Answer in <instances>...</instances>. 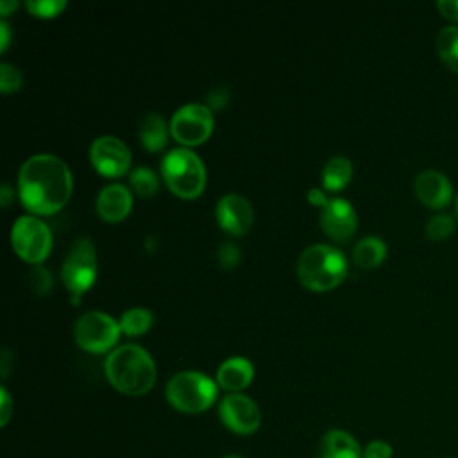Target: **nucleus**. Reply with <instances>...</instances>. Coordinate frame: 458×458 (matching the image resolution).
Here are the masks:
<instances>
[{"label":"nucleus","instance_id":"38","mask_svg":"<svg viewBox=\"0 0 458 458\" xmlns=\"http://www.w3.org/2000/svg\"><path fill=\"white\" fill-rule=\"evenodd\" d=\"M456 215H458V195H456Z\"/></svg>","mask_w":458,"mask_h":458},{"label":"nucleus","instance_id":"36","mask_svg":"<svg viewBox=\"0 0 458 458\" xmlns=\"http://www.w3.org/2000/svg\"><path fill=\"white\" fill-rule=\"evenodd\" d=\"M16 5H18L16 0H2L0 2V13L2 14H9L11 9H16Z\"/></svg>","mask_w":458,"mask_h":458},{"label":"nucleus","instance_id":"34","mask_svg":"<svg viewBox=\"0 0 458 458\" xmlns=\"http://www.w3.org/2000/svg\"><path fill=\"white\" fill-rule=\"evenodd\" d=\"M9 39H11V27H9V23L2 18V20H0V50H5V48H7Z\"/></svg>","mask_w":458,"mask_h":458},{"label":"nucleus","instance_id":"13","mask_svg":"<svg viewBox=\"0 0 458 458\" xmlns=\"http://www.w3.org/2000/svg\"><path fill=\"white\" fill-rule=\"evenodd\" d=\"M216 220L225 231L233 234H243L252 225L254 211L243 195L225 193L216 202Z\"/></svg>","mask_w":458,"mask_h":458},{"label":"nucleus","instance_id":"29","mask_svg":"<svg viewBox=\"0 0 458 458\" xmlns=\"http://www.w3.org/2000/svg\"><path fill=\"white\" fill-rule=\"evenodd\" d=\"M229 89H227V86H224V84H218V86H213L208 93H206V100H208V107L211 109V107H215V109H218V107H224L225 104H227V100H229Z\"/></svg>","mask_w":458,"mask_h":458},{"label":"nucleus","instance_id":"15","mask_svg":"<svg viewBox=\"0 0 458 458\" xmlns=\"http://www.w3.org/2000/svg\"><path fill=\"white\" fill-rule=\"evenodd\" d=\"M132 208V193L120 182L106 184L97 195V213L109 222L122 220Z\"/></svg>","mask_w":458,"mask_h":458},{"label":"nucleus","instance_id":"8","mask_svg":"<svg viewBox=\"0 0 458 458\" xmlns=\"http://www.w3.org/2000/svg\"><path fill=\"white\" fill-rule=\"evenodd\" d=\"M120 331L122 329L118 320L100 310H89L82 313L73 324L75 342L89 352H102L113 347Z\"/></svg>","mask_w":458,"mask_h":458},{"label":"nucleus","instance_id":"24","mask_svg":"<svg viewBox=\"0 0 458 458\" xmlns=\"http://www.w3.org/2000/svg\"><path fill=\"white\" fill-rule=\"evenodd\" d=\"M456 229V222L449 215H433L426 224V236L431 242H442Z\"/></svg>","mask_w":458,"mask_h":458},{"label":"nucleus","instance_id":"18","mask_svg":"<svg viewBox=\"0 0 458 458\" xmlns=\"http://www.w3.org/2000/svg\"><path fill=\"white\" fill-rule=\"evenodd\" d=\"M324 458H361L358 442L342 429H333L324 435L322 440Z\"/></svg>","mask_w":458,"mask_h":458},{"label":"nucleus","instance_id":"9","mask_svg":"<svg viewBox=\"0 0 458 458\" xmlns=\"http://www.w3.org/2000/svg\"><path fill=\"white\" fill-rule=\"evenodd\" d=\"M211 131L213 113L208 104L188 102L172 114L170 132L184 147L204 141L211 134Z\"/></svg>","mask_w":458,"mask_h":458},{"label":"nucleus","instance_id":"17","mask_svg":"<svg viewBox=\"0 0 458 458\" xmlns=\"http://www.w3.org/2000/svg\"><path fill=\"white\" fill-rule=\"evenodd\" d=\"M138 136L141 145L154 152L165 147L166 140H168V127L165 118L159 113H147L141 122H140V129H138Z\"/></svg>","mask_w":458,"mask_h":458},{"label":"nucleus","instance_id":"10","mask_svg":"<svg viewBox=\"0 0 458 458\" xmlns=\"http://www.w3.org/2000/svg\"><path fill=\"white\" fill-rule=\"evenodd\" d=\"M89 159L104 175H122L131 165V150L123 140L104 134L91 141Z\"/></svg>","mask_w":458,"mask_h":458},{"label":"nucleus","instance_id":"7","mask_svg":"<svg viewBox=\"0 0 458 458\" xmlns=\"http://www.w3.org/2000/svg\"><path fill=\"white\" fill-rule=\"evenodd\" d=\"M11 243L21 259L39 263L50 252L52 233L47 222H43L39 216L21 215L11 227Z\"/></svg>","mask_w":458,"mask_h":458},{"label":"nucleus","instance_id":"21","mask_svg":"<svg viewBox=\"0 0 458 458\" xmlns=\"http://www.w3.org/2000/svg\"><path fill=\"white\" fill-rule=\"evenodd\" d=\"M435 47L442 63L449 70L458 72V27L456 25L444 27L437 36Z\"/></svg>","mask_w":458,"mask_h":458},{"label":"nucleus","instance_id":"37","mask_svg":"<svg viewBox=\"0 0 458 458\" xmlns=\"http://www.w3.org/2000/svg\"><path fill=\"white\" fill-rule=\"evenodd\" d=\"M224 458H243L242 454H227V456H224Z\"/></svg>","mask_w":458,"mask_h":458},{"label":"nucleus","instance_id":"30","mask_svg":"<svg viewBox=\"0 0 458 458\" xmlns=\"http://www.w3.org/2000/svg\"><path fill=\"white\" fill-rule=\"evenodd\" d=\"M363 458H392V445L383 440H374L363 449Z\"/></svg>","mask_w":458,"mask_h":458},{"label":"nucleus","instance_id":"4","mask_svg":"<svg viewBox=\"0 0 458 458\" xmlns=\"http://www.w3.org/2000/svg\"><path fill=\"white\" fill-rule=\"evenodd\" d=\"M161 174L168 188L184 199L197 197L206 182V166L188 147L168 150L161 159Z\"/></svg>","mask_w":458,"mask_h":458},{"label":"nucleus","instance_id":"3","mask_svg":"<svg viewBox=\"0 0 458 458\" xmlns=\"http://www.w3.org/2000/svg\"><path fill=\"white\" fill-rule=\"evenodd\" d=\"M347 272L344 252L327 243L308 245L297 258V277L310 290H331Z\"/></svg>","mask_w":458,"mask_h":458},{"label":"nucleus","instance_id":"16","mask_svg":"<svg viewBox=\"0 0 458 458\" xmlns=\"http://www.w3.org/2000/svg\"><path fill=\"white\" fill-rule=\"evenodd\" d=\"M252 374H254V367L247 358L231 356L220 363L216 370V381L222 388L236 394L250 383Z\"/></svg>","mask_w":458,"mask_h":458},{"label":"nucleus","instance_id":"2","mask_svg":"<svg viewBox=\"0 0 458 458\" xmlns=\"http://www.w3.org/2000/svg\"><path fill=\"white\" fill-rule=\"evenodd\" d=\"M109 383L127 395L147 394L156 381V363L147 349L138 344L114 347L104 363Z\"/></svg>","mask_w":458,"mask_h":458},{"label":"nucleus","instance_id":"33","mask_svg":"<svg viewBox=\"0 0 458 458\" xmlns=\"http://www.w3.org/2000/svg\"><path fill=\"white\" fill-rule=\"evenodd\" d=\"M308 200L311 202V204H315V206H324L329 199L326 197V193L320 190V188H317V186H313V188H310L308 190Z\"/></svg>","mask_w":458,"mask_h":458},{"label":"nucleus","instance_id":"31","mask_svg":"<svg viewBox=\"0 0 458 458\" xmlns=\"http://www.w3.org/2000/svg\"><path fill=\"white\" fill-rule=\"evenodd\" d=\"M437 7L445 20L458 23V0H440Z\"/></svg>","mask_w":458,"mask_h":458},{"label":"nucleus","instance_id":"12","mask_svg":"<svg viewBox=\"0 0 458 458\" xmlns=\"http://www.w3.org/2000/svg\"><path fill=\"white\" fill-rule=\"evenodd\" d=\"M356 225V211L349 200L342 197H333L322 206L320 227L329 238L336 242H345L354 234Z\"/></svg>","mask_w":458,"mask_h":458},{"label":"nucleus","instance_id":"35","mask_svg":"<svg viewBox=\"0 0 458 458\" xmlns=\"http://www.w3.org/2000/svg\"><path fill=\"white\" fill-rule=\"evenodd\" d=\"M13 188H11V184L9 182H2V186H0V202H2V206H9V202L13 200Z\"/></svg>","mask_w":458,"mask_h":458},{"label":"nucleus","instance_id":"27","mask_svg":"<svg viewBox=\"0 0 458 458\" xmlns=\"http://www.w3.org/2000/svg\"><path fill=\"white\" fill-rule=\"evenodd\" d=\"M29 283L36 293H47L52 286V274L43 265H36L29 274Z\"/></svg>","mask_w":458,"mask_h":458},{"label":"nucleus","instance_id":"6","mask_svg":"<svg viewBox=\"0 0 458 458\" xmlns=\"http://www.w3.org/2000/svg\"><path fill=\"white\" fill-rule=\"evenodd\" d=\"M97 276V252L89 236L77 238L68 249L63 265L61 279L70 292L73 304L79 302L81 295L93 284Z\"/></svg>","mask_w":458,"mask_h":458},{"label":"nucleus","instance_id":"20","mask_svg":"<svg viewBox=\"0 0 458 458\" xmlns=\"http://www.w3.org/2000/svg\"><path fill=\"white\" fill-rule=\"evenodd\" d=\"M352 175V163L349 157L336 154L329 157L322 168V184L326 190L344 188Z\"/></svg>","mask_w":458,"mask_h":458},{"label":"nucleus","instance_id":"28","mask_svg":"<svg viewBox=\"0 0 458 458\" xmlns=\"http://www.w3.org/2000/svg\"><path fill=\"white\" fill-rule=\"evenodd\" d=\"M216 259L224 268H233L240 261V249L233 242H222L216 249Z\"/></svg>","mask_w":458,"mask_h":458},{"label":"nucleus","instance_id":"26","mask_svg":"<svg viewBox=\"0 0 458 458\" xmlns=\"http://www.w3.org/2000/svg\"><path fill=\"white\" fill-rule=\"evenodd\" d=\"M21 81H23V75L18 66L5 61L0 63V89L4 93L18 89L21 86Z\"/></svg>","mask_w":458,"mask_h":458},{"label":"nucleus","instance_id":"22","mask_svg":"<svg viewBox=\"0 0 458 458\" xmlns=\"http://www.w3.org/2000/svg\"><path fill=\"white\" fill-rule=\"evenodd\" d=\"M152 320H154V315L148 308L132 306L120 315L118 324H120V329L127 335H141L152 326Z\"/></svg>","mask_w":458,"mask_h":458},{"label":"nucleus","instance_id":"1","mask_svg":"<svg viewBox=\"0 0 458 458\" xmlns=\"http://www.w3.org/2000/svg\"><path fill=\"white\" fill-rule=\"evenodd\" d=\"M73 190L68 165L55 154L41 152L27 157L18 172V193L23 206L39 215L61 209Z\"/></svg>","mask_w":458,"mask_h":458},{"label":"nucleus","instance_id":"23","mask_svg":"<svg viewBox=\"0 0 458 458\" xmlns=\"http://www.w3.org/2000/svg\"><path fill=\"white\" fill-rule=\"evenodd\" d=\"M129 182H131L132 190L141 197H152L159 188L157 175L150 166L132 168L129 174Z\"/></svg>","mask_w":458,"mask_h":458},{"label":"nucleus","instance_id":"5","mask_svg":"<svg viewBox=\"0 0 458 458\" xmlns=\"http://www.w3.org/2000/svg\"><path fill=\"white\" fill-rule=\"evenodd\" d=\"M216 397L215 381L199 370H182L166 383L168 403L184 413L208 410Z\"/></svg>","mask_w":458,"mask_h":458},{"label":"nucleus","instance_id":"19","mask_svg":"<svg viewBox=\"0 0 458 458\" xmlns=\"http://www.w3.org/2000/svg\"><path fill=\"white\" fill-rule=\"evenodd\" d=\"M386 256V243L379 236H363L352 247V261L361 268L377 267Z\"/></svg>","mask_w":458,"mask_h":458},{"label":"nucleus","instance_id":"11","mask_svg":"<svg viewBox=\"0 0 458 458\" xmlns=\"http://www.w3.org/2000/svg\"><path fill=\"white\" fill-rule=\"evenodd\" d=\"M220 419L234 433H254L261 422L258 404L245 394H229L220 403Z\"/></svg>","mask_w":458,"mask_h":458},{"label":"nucleus","instance_id":"32","mask_svg":"<svg viewBox=\"0 0 458 458\" xmlns=\"http://www.w3.org/2000/svg\"><path fill=\"white\" fill-rule=\"evenodd\" d=\"M11 411H13V401L7 394V390L0 388V420H2V426L7 424V420L11 417Z\"/></svg>","mask_w":458,"mask_h":458},{"label":"nucleus","instance_id":"25","mask_svg":"<svg viewBox=\"0 0 458 458\" xmlns=\"http://www.w3.org/2000/svg\"><path fill=\"white\" fill-rule=\"evenodd\" d=\"M25 7L36 16H55L66 7V0H27Z\"/></svg>","mask_w":458,"mask_h":458},{"label":"nucleus","instance_id":"14","mask_svg":"<svg viewBox=\"0 0 458 458\" xmlns=\"http://www.w3.org/2000/svg\"><path fill=\"white\" fill-rule=\"evenodd\" d=\"M413 188L419 200L433 209L445 208L453 199L451 181L438 170H422L415 177Z\"/></svg>","mask_w":458,"mask_h":458}]
</instances>
